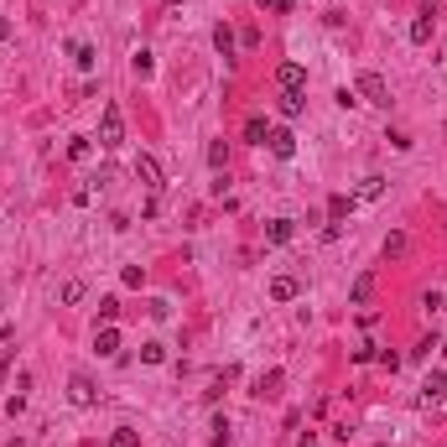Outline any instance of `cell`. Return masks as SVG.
<instances>
[{"label":"cell","mask_w":447,"mask_h":447,"mask_svg":"<svg viewBox=\"0 0 447 447\" xmlns=\"http://www.w3.org/2000/svg\"><path fill=\"white\" fill-rule=\"evenodd\" d=\"M99 146L104 151L125 146V115H120V104H104V115H99Z\"/></svg>","instance_id":"cell-1"},{"label":"cell","mask_w":447,"mask_h":447,"mask_svg":"<svg viewBox=\"0 0 447 447\" xmlns=\"http://www.w3.org/2000/svg\"><path fill=\"white\" fill-rule=\"evenodd\" d=\"M354 94L364 104H380V110H390V84L380 73H359V84H354Z\"/></svg>","instance_id":"cell-2"},{"label":"cell","mask_w":447,"mask_h":447,"mask_svg":"<svg viewBox=\"0 0 447 447\" xmlns=\"http://www.w3.org/2000/svg\"><path fill=\"white\" fill-rule=\"evenodd\" d=\"M442 401H447V375L432 370V375L422 380V390H416V406H422V411H432V406H442Z\"/></svg>","instance_id":"cell-3"},{"label":"cell","mask_w":447,"mask_h":447,"mask_svg":"<svg viewBox=\"0 0 447 447\" xmlns=\"http://www.w3.org/2000/svg\"><path fill=\"white\" fill-rule=\"evenodd\" d=\"M276 89H281V94H307V68H302V63H281V68H276Z\"/></svg>","instance_id":"cell-4"},{"label":"cell","mask_w":447,"mask_h":447,"mask_svg":"<svg viewBox=\"0 0 447 447\" xmlns=\"http://www.w3.org/2000/svg\"><path fill=\"white\" fill-rule=\"evenodd\" d=\"M68 401H73V406H99V385H94L89 375H73V380H68Z\"/></svg>","instance_id":"cell-5"},{"label":"cell","mask_w":447,"mask_h":447,"mask_svg":"<svg viewBox=\"0 0 447 447\" xmlns=\"http://www.w3.org/2000/svg\"><path fill=\"white\" fill-rule=\"evenodd\" d=\"M136 177L146 182L151 193H162V188H167V182H162V162H156V156H146V151L136 156Z\"/></svg>","instance_id":"cell-6"},{"label":"cell","mask_w":447,"mask_h":447,"mask_svg":"<svg viewBox=\"0 0 447 447\" xmlns=\"http://www.w3.org/2000/svg\"><path fill=\"white\" fill-rule=\"evenodd\" d=\"M349 302H354V307H370V302H375V271H359V276H354Z\"/></svg>","instance_id":"cell-7"},{"label":"cell","mask_w":447,"mask_h":447,"mask_svg":"<svg viewBox=\"0 0 447 447\" xmlns=\"http://www.w3.org/2000/svg\"><path fill=\"white\" fill-rule=\"evenodd\" d=\"M266 146H271V156L292 162V156H297V136H292V130H271V136H266Z\"/></svg>","instance_id":"cell-8"},{"label":"cell","mask_w":447,"mask_h":447,"mask_svg":"<svg viewBox=\"0 0 447 447\" xmlns=\"http://www.w3.org/2000/svg\"><path fill=\"white\" fill-rule=\"evenodd\" d=\"M297 240V219H271L266 224V245H292Z\"/></svg>","instance_id":"cell-9"},{"label":"cell","mask_w":447,"mask_h":447,"mask_svg":"<svg viewBox=\"0 0 447 447\" xmlns=\"http://www.w3.org/2000/svg\"><path fill=\"white\" fill-rule=\"evenodd\" d=\"M380 193H385V177L370 172V177H359V188H354V203H375Z\"/></svg>","instance_id":"cell-10"},{"label":"cell","mask_w":447,"mask_h":447,"mask_svg":"<svg viewBox=\"0 0 447 447\" xmlns=\"http://www.w3.org/2000/svg\"><path fill=\"white\" fill-rule=\"evenodd\" d=\"M94 349H99V359H115V354H120V328H99Z\"/></svg>","instance_id":"cell-11"},{"label":"cell","mask_w":447,"mask_h":447,"mask_svg":"<svg viewBox=\"0 0 447 447\" xmlns=\"http://www.w3.org/2000/svg\"><path fill=\"white\" fill-rule=\"evenodd\" d=\"M432 32H437V21H432V11H422V16L411 21V42H416V47H427V42H432Z\"/></svg>","instance_id":"cell-12"},{"label":"cell","mask_w":447,"mask_h":447,"mask_svg":"<svg viewBox=\"0 0 447 447\" xmlns=\"http://www.w3.org/2000/svg\"><path fill=\"white\" fill-rule=\"evenodd\" d=\"M411 255V240H406V234L396 229V234H385V260H406Z\"/></svg>","instance_id":"cell-13"},{"label":"cell","mask_w":447,"mask_h":447,"mask_svg":"<svg viewBox=\"0 0 447 447\" xmlns=\"http://www.w3.org/2000/svg\"><path fill=\"white\" fill-rule=\"evenodd\" d=\"M266 136H271V125L260 120V115H250V120H245V141H250V146H266Z\"/></svg>","instance_id":"cell-14"},{"label":"cell","mask_w":447,"mask_h":447,"mask_svg":"<svg viewBox=\"0 0 447 447\" xmlns=\"http://www.w3.org/2000/svg\"><path fill=\"white\" fill-rule=\"evenodd\" d=\"M208 167H214V172H229V141H214V146H208Z\"/></svg>","instance_id":"cell-15"},{"label":"cell","mask_w":447,"mask_h":447,"mask_svg":"<svg viewBox=\"0 0 447 447\" xmlns=\"http://www.w3.org/2000/svg\"><path fill=\"white\" fill-rule=\"evenodd\" d=\"M297 297V281H292V276H276V281H271V302H292Z\"/></svg>","instance_id":"cell-16"},{"label":"cell","mask_w":447,"mask_h":447,"mask_svg":"<svg viewBox=\"0 0 447 447\" xmlns=\"http://www.w3.org/2000/svg\"><path fill=\"white\" fill-rule=\"evenodd\" d=\"M68 52H73V63H78V68H84V73H89V68H94V63H99V52L89 47V42H73Z\"/></svg>","instance_id":"cell-17"},{"label":"cell","mask_w":447,"mask_h":447,"mask_svg":"<svg viewBox=\"0 0 447 447\" xmlns=\"http://www.w3.org/2000/svg\"><path fill=\"white\" fill-rule=\"evenodd\" d=\"M276 110H281L286 120H297V115L307 110V94H281V104H276Z\"/></svg>","instance_id":"cell-18"},{"label":"cell","mask_w":447,"mask_h":447,"mask_svg":"<svg viewBox=\"0 0 447 447\" xmlns=\"http://www.w3.org/2000/svg\"><path fill=\"white\" fill-rule=\"evenodd\" d=\"M349 208H354V198H344V193H338V198H328V224H344Z\"/></svg>","instance_id":"cell-19"},{"label":"cell","mask_w":447,"mask_h":447,"mask_svg":"<svg viewBox=\"0 0 447 447\" xmlns=\"http://www.w3.org/2000/svg\"><path fill=\"white\" fill-rule=\"evenodd\" d=\"M110 447H141V432L136 427H115L110 432Z\"/></svg>","instance_id":"cell-20"},{"label":"cell","mask_w":447,"mask_h":447,"mask_svg":"<svg viewBox=\"0 0 447 447\" xmlns=\"http://www.w3.org/2000/svg\"><path fill=\"white\" fill-rule=\"evenodd\" d=\"M130 68H136V78H151V73H156V63H151V52L141 47V52H130Z\"/></svg>","instance_id":"cell-21"},{"label":"cell","mask_w":447,"mask_h":447,"mask_svg":"<svg viewBox=\"0 0 447 447\" xmlns=\"http://www.w3.org/2000/svg\"><path fill=\"white\" fill-rule=\"evenodd\" d=\"M234 442V427H229V416H214V447H229Z\"/></svg>","instance_id":"cell-22"},{"label":"cell","mask_w":447,"mask_h":447,"mask_svg":"<svg viewBox=\"0 0 447 447\" xmlns=\"http://www.w3.org/2000/svg\"><path fill=\"white\" fill-rule=\"evenodd\" d=\"M214 47L224 52V58H234V32L229 26H214Z\"/></svg>","instance_id":"cell-23"},{"label":"cell","mask_w":447,"mask_h":447,"mask_svg":"<svg viewBox=\"0 0 447 447\" xmlns=\"http://www.w3.org/2000/svg\"><path fill=\"white\" fill-rule=\"evenodd\" d=\"M89 156H94V146H89L84 136H73L68 141V162H89Z\"/></svg>","instance_id":"cell-24"},{"label":"cell","mask_w":447,"mask_h":447,"mask_svg":"<svg viewBox=\"0 0 447 447\" xmlns=\"http://www.w3.org/2000/svg\"><path fill=\"white\" fill-rule=\"evenodd\" d=\"M84 292H89L84 281H63V292H58V297L68 302V307H78V302H84Z\"/></svg>","instance_id":"cell-25"},{"label":"cell","mask_w":447,"mask_h":447,"mask_svg":"<svg viewBox=\"0 0 447 447\" xmlns=\"http://www.w3.org/2000/svg\"><path fill=\"white\" fill-rule=\"evenodd\" d=\"M141 359L146 364H167V344H141Z\"/></svg>","instance_id":"cell-26"},{"label":"cell","mask_w":447,"mask_h":447,"mask_svg":"<svg viewBox=\"0 0 447 447\" xmlns=\"http://www.w3.org/2000/svg\"><path fill=\"white\" fill-rule=\"evenodd\" d=\"M99 318H104V323H115V318H120V302L104 297V302H99Z\"/></svg>","instance_id":"cell-27"},{"label":"cell","mask_w":447,"mask_h":447,"mask_svg":"<svg viewBox=\"0 0 447 447\" xmlns=\"http://www.w3.org/2000/svg\"><path fill=\"white\" fill-rule=\"evenodd\" d=\"M276 385H281V370H271L266 380H260V396H276Z\"/></svg>","instance_id":"cell-28"},{"label":"cell","mask_w":447,"mask_h":447,"mask_svg":"<svg viewBox=\"0 0 447 447\" xmlns=\"http://www.w3.org/2000/svg\"><path fill=\"white\" fill-rule=\"evenodd\" d=\"M260 6H271V11H281V16H286V11H292L297 0H260Z\"/></svg>","instance_id":"cell-29"},{"label":"cell","mask_w":447,"mask_h":447,"mask_svg":"<svg viewBox=\"0 0 447 447\" xmlns=\"http://www.w3.org/2000/svg\"><path fill=\"white\" fill-rule=\"evenodd\" d=\"M297 447H323V442H318V437H312V432H307V437H302Z\"/></svg>","instance_id":"cell-30"},{"label":"cell","mask_w":447,"mask_h":447,"mask_svg":"<svg viewBox=\"0 0 447 447\" xmlns=\"http://www.w3.org/2000/svg\"><path fill=\"white\" fill-rule=\"evenodd\" d=\"M6 37H11V21H6V16H0V42H6Z\"/></svg>","instance_id":"cell-31"},{"label":"cell","mask_w":447,"mask_h":447,"mask_svg":"<svg viewBox=\"0 0 447 447\" xmlns=\"http://www.w3.org/2000/svg\"><path fill=\"white\" fill-rule=\"evenodd\" d=\"M11 447H26V442H11Z\"/></svg>","instance_id":"cell-32"},{"label":"cell","mask_w":447,"mask_h":447,"mask_svg":"<svg viewBox=\"0 0 447 447\" xmlns=\"http://www.w3.org/2000/svg\"><path fill=\"white\" fill-rule=\"evenodd\" d=\"M0 224H6V219H0Z\"/></svg>","instance_id":"cell-33"}]
</instances>
